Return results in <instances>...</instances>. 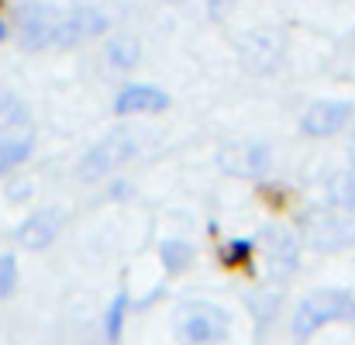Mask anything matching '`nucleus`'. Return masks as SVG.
I'll return each mask as SVG.
<instances>
[{
    "label": "nucleus",
    "instance_id": "6ab92c4d",
    "mask_svg": "<svg viewBox=\"0 0 355 345\" xmlns=\"http://www.w3.org/2000/svg\"><path fill=\"white\" fill-rule=\"evenodd\" d=\"M248 249H252V242H245V238H241V242H231V245L224 249V262H228V266L241 262V259L248 255Z\"/></svg>",
    "mask_w": 355,
    "mask_h": 345
},
{
    "label": "nucleus",
    "instance_id": "9d476101",
    "mask_svg": "<svg viewBox=\"0 0 355 345\" xmlns=\"http://www.w3.org/2000/svg\"><path fill=\"white\" fill-rule=\"evenodd\" d=\"M59 228H63V214L59 211H39L18 228V242L25 249H45L59 235Z\"/></svg>",
    "mask_w": 355,
    "mask_h": 345
},
{
    "label": "nucleus",
    "instance_id": "a211bd4d",
    "mask_svg": "<svg viewBox=\"0 0 355 345\" xmlns=\"http://www.w3.org/2000/svg\"><path fill=\"white\" fill-rule=\"evenodd\" d=\"M235 4H238V0H207V14H211L214 21H224V18L235 11Z\"/></svg>",
    "mask_w": 355,
    "mask_h": 345
},
{
    "label": "nucleus",
    "instance_id": "6e6552de",
    "mask_svg": "<svg viewBox=\"0 0 355 345\" xmlns=\"http://www.w3.org/2000/svg\"><path fill=\"white\" fill-rule=\"evenodd\" d=\"M348 118H352V104H345V101H317L303 114V132L314 135V138L334 135V132H341L348 125Z\"/></svg>",
    "mask_w": 355,
    "mask_h": 345
},
{
    "label": "nucleus",
    "instance_id": "f8f14e48",
    "mask_svg": "<svg viewBox=\"0 0 355 345\" xmlns=\"http://www.w3.org/2000/svg\"><path fill=\"white\" fill-rule=\"evenodd\" d=\"M327 197H331V204L334 207H341V211H355V169L348 173H334L331 180H327Z\"/></svg>",
    "mask_w": 355,
    "mask_h": 345
},
{
    "label": "nucleus",
    "instance_id": "f257e3e1",
    "mask_svg": "<svg viewBox=\"0 0 355 345\" xmlns=\"http://www.w3.org/2000/svg\"><path fill=\"white\" fill-rule=\"evenodd\" d=\"M355 317V297L345 293V290H334V286H324V290H314L307 293L297 311H293V331L300 338L321 331L324 324H334V321H352Z\"/></svg>",
    "mask_w": 355,
    "mask_h": 345
},
{
    "label": "nucleus",
    "instance_id": "f03ea898",
    "mask_svg": "<svg viewBox=\"0 0 355 345\" xmlns=\"http://www.w3.org/2000/svg\"><path fill=\"white\" fill-rule=\"evenodd\" d=\"M303 235L314 249H345L355 242V218L352 211H341V207H331V211H310L303 218Z\"/></svg>",
    "mask_w": 355,
    "mask_h": 345
},
{
    "label": "nucleus",
    "instance_id": "412c9836",
    "mask_svg": "<svg viewBox=\"0 0 355 345\" xmlns=\"http://www.w3.org/2000/svg\"><path fill=\"white\" fill-rule=\"evenodd\" d=\"M0 39H4V25H0Z\"/></svg>",
    "mask_w": 355,
    "mask_h": 345
},
{
    "label": "nucleus",
    "instance_id": "2eb2a0df",
    "mask_svg": "<svg viewBox=\"0 0 355 345\" xmlns=\"http://www.w3.org/2000/svg\"><path fill=\"white\" fill-rule=\"evenodd\" d=\"M159 255H162V262H166V269H169V273L186 269V266H190V259H193L186 242H162V252H159Z\"/></svg>",
    "mask_w": 355,
    "mask_h": 345
},
{
    "label": "nucleus",
    "instance_id": "20e7f679",
    "mask_svg": "<svg viewBox=\"0 0 355 345\" xmlns=\"http://www.w3.org/2000/svg\"><path fill=\"white\" fill-rule=\"evenodd\" d=\"M100 32H107V14H100L97 8H73V11H63L59 21H56V35H52V45L59 49H76L90 39H97Z\"/></svg>",
    "mask_w": 355,
    "mask_h": 345
},
{
    "label": "nucleus",
    "instance_id": "1a4fd4ad",
    "mask_svg": "<svg viewBox=\"0 0 355 345\" xmlns=\"http://www.w3.org/2000/svg\"><path fill=\"white\" fill-rule=\"evenodd\" d=\"M166 107H169V97L155 87H145V83L125 87L114 101L118 114H155V111H166Z\"/></svg>",
    "mask_w": 355,
    "mask_h": 345
},
{
    "label": "nucleus",
    "instance_id": "f3484780",
    "mask_svg": "<svg viewBox=\"0 0 355 345\" xmlns=\"http://www.w3.org/2000/svg\"><path fill=\"white\" fill-rule=\"evenodd\" d=\"M18 283V262L14 255H0V297H8Z\"/></svg>",
    "mask_w": 355,
    "mask_h": 345
},
{
    "label": "nucleus",
    "instance_id": "9b49d317",
    "mask_svg": "<svg viewBox=\"0 0 355 345\" xmlns=\"http://www.w3.org/2000/svg\"><path fill=\"white\" fill-rule=\"evenodd\" d=\"M28 156H32V135H8V138H0V173L14 169Z\"/></svg>",
    "mask_w": 355,
    "mask_h": 345
},
{
    "label": "nucleus",
    "instance_id": "dca6fc26",
    "mask_svg": "<svg viewBox=\"0 0 355 345\" xmlns=\"http://www.w3.org/2000/svg\"><path fill=\"white\" fill-rule=\"evenodd\" d=\"M125 311H128V297H125V293H118V297H114V304L107 307V317H104V331H107V338H111V342H118V338H121Z\"/></svg>",
    "mask_w": 355,
    "mask_h": 345
},
{
    "label": "nucleus",
    "instance_id": "39448f33",
    "mask_svg": "<svg viewBox=\"0 0 355 345\" xmlns=\"http://www.w3.org/2000/svg\"><path fill=\"white\" fill-rule=\"evenodd\" d=\"M241 63L252 73H272L283 63V35L272 28H255L241 39Z\"/></svg>",
    "mask_w": 355,
    "mask_h": 345
},
{
    "label": "nucleus",
    "instance_id": "7ed1b4c3",
    "mask_svg": "<svg viewBox=\"0 0 355 345\" xmlns=\"http://www.w3.org/2000/svg\"><path fill=\"white\" fill-rule=\"evenodd\" d=\"M135 152H138V145H135L131 135H107L104 142H97V145L80 159L76 173H80V180H100V176L114 173L118 166H125Z\"/></svg>",
    "mask_w": 355,
    "mask_h": 345
},
{
    "label": "nucleus",
    "instance_id": "ddd939ff",
    "mask_svg": "<svg viewBox=\"0 0 355 345\" xmlns=\"http://www.w3.org/2000/svg\"><path fill=\"white\" fill-rule=\"evenodd\" d=\"M107 59H111L114 70H131V66L138 63V39H131V35H118V39H111V45H107Z\"/></svg>",
    "mask_w": 355,
    "mask_h": 345
},
{
    "label": "nucleus",
    "instance_id": "0eeeda50",
    "mask_svg": "<svg viewBox=\"0 0 355 345\" xmlns=\"http://www.w3.org/2000/svg\"><path fill=\"white\" fill-rule=\"evenodd\" d=\"M59 14L63 11H56L49 4H28L21 11V45L25 49H45V45H52Z\"/></svg>",
    "mask_w": 355,
    "mask_h": 345
},
{
    "label": "nucleus",
    "instance_id": "423d86ee",
    "mask_svg": "<svg viewBox=\"0 0 355 345\" xmlns=\"http://www.w3.org/2000/svg\"><path fill=\"white\" fill-rule=\"evenodd\" d=\"M224 331H228V311H221L214 304H193L186 321L180 324V335L190 345H204L211 338H221Z\"/></svg>",
    "mask_w": 355,
    "mask_h": 345
},
{
    "label": "nucleus",
    "instance_id": "4468645a",
    "mask_svg": "<svg viewBox=\"0 0 355 345\" xmlns=\"http://www.w3.org/2000/svg\"><path fill=\"white\" fill-rule=\"evenodd\" d=\"M269 242H272V262L279 269H293L297 266V245H293V238L276 231V235H269Z\"/></svg>",
    "mask_w": 355,
    "mask_h": 345
},
{
    "label": "nucleus",
    "instance_id": "aec40b11",
    "mask_svg": "<svg viewBox=\"0 0 355 345\" xmlns=\"http://www.w3.org/2000/svg\"><path fill=\"white\" fill-rule=\"evenodd\" d=\"M348 163H352V169H355V135H352V145H348Z\"/></svg>",
    "mask_w": 355,
    "mask_h": 345
}]
</instances>
